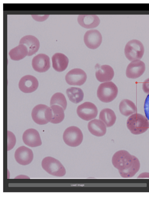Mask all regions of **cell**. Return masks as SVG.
<instances>
[{
  "label": "cell",
  "mask_w": 149,
  "mask_h": 197,
  "mask_svg": "<svg viewBox=\"0 0 149 197\" xmlns=\"http://www.w3.org/2000/svg\"><path fill=\"white\" fill-rule=\"evenodd\" d=\"M83 134L78 127L71 126L67 128L64 131L63 139L67 145L76 147L79 145L83 140Z\"/></svg>",
  "instance_id": "cell-6"
},
{
  "label": "cell",
  "mask_w": 149,
  "mask_h": 197,
  "mask_svg": "<svg viewBox=\"0 0 149 197\" xmlns=\"http://www.w3.org/2000/svg\"><path fill=\"white\" fill-rule=\"evenodd\" d=\"M119 109L120 113L125 116H130L136 113L137 111L135 104L131 100L124 99L120 102Z\"/></svg>",
  "instance_id": "cell-22"
},
{
  "label": "cell",
  "mask_w": 149,
  "mask_h": 197,
  "mask_svg": "<svg viewBox=\"0 0 149 197\" xmlns=\"http://www.w3.org/2000/svg\"><path fill=\"white\" fill-rule=\"evenodd\" d=\"M16 178H29L26 176L24 175H20L19 176H17L16 177Z\"/></svg>",
  "instance_id": "cell-32"
},
{
  "label": "cell",
  "mask_w": 149,
  "mask_h": 197,
  "mask_svg": "<svg viewBox=\"0 0 149 197\" xmlns=\"http://www.w3.org/2000/svg\"><path fill=\"white\" fill-rule=\"evenodd\" d=\"M138 178H149V173L145 172L140 174L138 177Z\"/></svg>",
  "instance_id": "cell-31"
},
{
  "label": "cell",
  "mask_w": 149,
  "mask_h": 197,
  "mask_svg": "<svg viewBox=\"0 0 149 197\" xmlns=\"http://www.w3.org/2000/svg\"><path fill=\"white\" fill-rule=\"evenodd\" d=\"M99 118L107 127H110L115 123L116 117L113 110L109 108H105L100 112Z\"/></svg>",
  "instance_id": "cell-21"
},
{
  "label": "cell",
  "mask_w": 149,
  "mask_h": 197,
  "mask_svg": "<svg viewBox=\"0 0 149 197\" xmlns=\"http://www.w3.org/2000/svg\"><path fill=\"white\" fill-rule=\"evenodd\" d=\"M14 157L17 161L23 165L30 163L33 158V154L31 150L25 146H21L15 151Z\"/></svg>",
  "instance_id": "cell-14"
},
{
  "label": "cell",
  "mask_w": 149,
  "mask_h": 197,
  "mask_svg": "<svg viewBox=\"0 0 149 197\" xmlns=\"http://www.w3.org/2000/svg\"><path fill=\"white\" fill-rule=\"evenodd\" d=\"M16 142L15 137L13 134L9 131L7 132V150L12 149L15 145Z\"/></svg>",
  "instance_id": "cell-27"
},
{
  "label": "cell",
  "mask_w": 149,
  "mask_h": 197,
  "mask_svg": "<svg viewBox=\"0 0 149 197\" xmlns=\"http://www.w3.org/2000/svg\"><path fill=\"white\" fill-rule=\"evenodd\" d=\"M32 65L33 69L36 72H45L48 70L50 67L49 58L45 54H39L33 58Z\"/></svg>",
  "instance_id": "cell-12"
},
{
  "label": "cell",
  "mask_w": 149,
  "mask_h": 197,
  "mask_svg": "<svg viewBox=\"0 0 149 197\" xmlns=\"http://www.w3.org/2000/svg\"><path fill=\"white\" fill-rule=\"evenodd\" d=\"M28 52L26 47L22 44L11 49L9 54L11 59L14 61L21 60L28 56Z\"/></svg>",
  "instance_id": "cell-23"
},
{
  "label": "cell",
  "mask_w": 149,
  "mask_h": 197,
  "mask_svg": "<svg viewBox=\"0 0 149 197\" xmlns=\"http://www.w3.org/2000/svg\"><path fill=\"white\" fill-rule=\"evenodd\" d=\"M112 163L125 178L133 176L139 171L140 163L138 159L127 151L121 150L116 152L112 159Z\"/></svg>",
  "instance_id": "cell-1"
},
{
  "label": "cell",
  "mask_w": 149,
  "mask_h": 197,
  "mask_svg": "<svg viewBox=\"0 0 149 197\" xmlns=\"http://www.w3.org/2000/svg\"><path fill=\"white\" fill-rule=\"evenodd\" d=\"M67 102L64 95L61 93H56L52 96L50 106L57 105L61 107L65 110L67 106Z\"/></svg>",
  "instance_id": "cell-26"
},
{
  "label": "cell",
  "mask_w": 149,
  "mask_h": 197,
  "mask_svg": "<svg viewBox=\"0 0 149 197\" xmlns=\"http://www.w3.org/2000/svg\"><path fill=\"white\" fill-rule=\"evenodd\" d=\"M88 128L91 134L97 136H104L107 131L104 124L101 121L97 119L90 121L88 124Z\"/></svg>",
  "instance_id": "cell-20"
},
{
  "label": "cell",
  "mask_w": 149,
  "mask_h": 197,
  "mask_svg": "<svg viewBox=\"0 0 149 197\" xmlns=\"http://www.w3.org/2000/svg\"><path fill=\"white\" fill-rule=\"evenodd\" d=\"M98 109L93 103L85 102L78 106L77 109V115L82 119L89 121L95 118L98 113Z\"/></svg>",
  "instance_id": "cell-8"
},
{
  "label": "cell",
  "mask_w": 149,
  "mask_h": 197,
  "mask_svg": "<svg viewBox=\"0 0 149 197\" xmlns=\"http://www.w3.org/2000/svg\"><path fill=\"white\" fill-rule=\"evenodd\" d=\"M144 48L139 40L133 39L129 41L126 45L124 53L126 58L130 61L140 60L144 53Z\"/></svg>",
  "instance_id": "cell-4"
},
{
  "label": "cell",
  "mask_w": 149,
  "mask_h": 197,
  "mask_svg": "<svg viewBox=\"0 0 149 197\" xmlns=\"http://www.w3.org/2000/svg\"><path fill=\"white\" fill-rule=\"evenodd\" d=\"M51 119L50 122L57 124L61 122L65 117L64 110L61 106L53 105L50 106Z\"/></svg>",
  "instance_id": "cell-25"
},
{
  "label": "cell",
  "mask_w": 149,
  "mask_h": 197,
  "mask_svg": "<svg viewBox=\"0 0 149 197\" xmlns=\"http://www.w3.org/2000/svg\"><path fill=\"white\" fill-rule=\"evenodd\" d=\"M49 15H45L41 16L36 15H32V18L35 20L39 22H41L46 20L48 17Z\"/></svg>",
  "instance_id": "cell-30"
},
{
  "label": "cell",
  "mask_w": 149,
  "mask_h": 197,
  "mask_svg": "<svg viewBox=\"0 0 149 197\" xmlns=\"http://www.w3.org/2000/svg\"><path fill=\"white\" fill-rule=\"evenodd\" d=\"M96 69L95 77L100 82H103L112 80L114 72L113 68L108 65H105L100 66L98 64L95 66Z\"/></svg>",
  "instance_id": "cell-15"
},
{
  "label": "cell",
  "mask_w": 149,
  "mask_h": 197,
  "mask_svg": "<svg viewBox=\"0 0 149 197\" xmlns=\"http://www.w3.org/2000/svg\"><path fill=\"white\" fill-rule=\"evenodd\" d=\"M22 139L26 145L32 147L40 146L42 143L39 133L33 129L26 130L23 134Z\"/></svg>",
  "instance_id": "cell-16"
},
{
  "label": "cell",
  "mask_w": 149,
  "mask_h": 197,
  "mask_svg": "<svg viewBox=\"0 0 149 197\" xmlns=\"http://www.w3.org/2000/svg\"><path fill=\"white\" fill-rule=\"evenodd\" d=\"M84 40L85 45L88 48L95 49L100 45L102 37L100 33L97 30H90L86 32Z\"/></svg>",
  "instance_id": "cell-11"
},
{
  "label": "cell",
  "mask_w": 149,
  "mask_h": 197,
  "mask_svg": "<svg viewBox=\"0 0 149 197\" xmlns=\"http://www.w3.org/2000/svg\"><path fill=\"white\" fill-rule=\"evenodd\" d=\"M87 76L86 72L79 68H74L68 72L65 76L67 83L70 85L80 86L86 82Z\"/></svg>",
  "instance_id": "cell-9"
},
{
  "label": "cell",
  "mask_w": 149,
  "mask_h": 197,
  "mask_svg": "<svg viewBox=\"0 0 149 197\" xmlns=\"http://www.w3.org/2000/svg\"><path fill=\"white\" fill-rule=\"evenodd\" d=\"M19 44H22L27 47L28 56H31L35 54L40 47V42L38 39L35 36L28 35L23 37L20 39Z\"/></svg>",
  "instance_id": "cell-17"
},
{
  "label": "cell",
  "mask_w": 149,
  "mask_h": 197,
  "mask_svg": "<svg viewBox=\"0 0 149 197\" xmlns=\"http://www.w3.org/2000/svg\"><path fill=\"white\" fill-rule=\"evenodd\" d=\"M144 109L146 117L149 120V94L147 95L145 100Z\"/></svg>",
  "instance_id": "cell-28"
},
{
  "label": "cell",
  "mask_w": 149,
  "mask_h": 197,
  "mask_svg": "<svg viewBox=\"0 0 149 197\" xmlns=\"http://www.w3.org/2000/svg\"><path fill=\"white\" fill-rule=\"evenodd\" d=\"M52 61L53 68L59 72L66 69L69 63L68 58L64 54L60 53H56L53 56Z\"/></svg>",
  "instance_id": "cell-19"
},
{
  "label": "cell",
  "mask_w": 149,
  "mask_h": 197,
  "mask_svg": "<svg viewBox=\"0 0 149 197\" xmlns=\"http://www.w3.org/2000/svg\"><path fill=\"white\" fill-rule=\"evenodd\" d=\"M142 89L144 93L149 94V78L146 79L142 84Z\"/></svg>",
  "instance_id": "cell-29"
},
{
  "label": "cell",
  "mask_w": 149,
  "mask_h": 197,
  "mask_svg": "<svg viewBox=\"0 0 149 197\" xmlns=\"http://www.w3.org/2000/svg\"><path fill=\"white\" fill-rule=\"evenodd\" d=\"M31 116L36 123L40 125L46 124L51 120V108L45 104H38L33 109Z\"/></svg>",
  "instance_id": "cell-7"
},
{
  "label": "cell",
  "mask_w": 149,
  "mask_h": 197,
  "mask_svg": "<svg viewBox=\"0 0 149 197\" xmlns=\"http://www.w3.org/2000/svg\"><path fill=\"white\" fill-rule=\"evenodd\" d=\"M38 86V82L34 76L28 75L22 77L19 83V87L22 92L26 93L33 92L36 90Z\"/></svg>",
  "instance_id": "cell-13"
},
{
  "label": "cell",
  "mask_w": 149,
  "mask_h": 197,
  "mask_svg": "<svg viewBox=\"0 0 149 197\" xmlns=\"http://www.w3.org/2000/svg\"><path fill=\"white\" fill-rule=\"evenodd\" d=\"M118 92L116 86L112 82L109 81L100 85L97 91V95L101 101L108 103L115 99Z\"/></svg>",
  "instance_id": "cell-3"
},
{
  "label": "cell",
  "mask_w": 149,
  "mask_h": 197,
  "mask_svg": "<svg viewBox=\"0 0 149 197\" xmlns=\"http://www.w3.org/2000/svg\"><path fill=\"white\" fill-rule=\"evenodd\" d=\"M126 125L130 132L134 135L142 134L149 128L148 120L146 117L139 113L130 116L127 120Z\"/></svg>",
  "instance_id": "cell-2"
},
{
  "label": "cell",
  "mask_w": 149,
  "mask_h": 197,
  "mask_svg": "<svg viewBox=\"0 0 149 197\" xmlns=\"http://www.w3.org/2000/svg\"><path fill=\"white\" fill-rule=\"evenodd\" d=\"M41 165L43 168L49 174L57 177H62L66 173L65 169L57 159L50 157L43 159Z\"/></svg>",
  "instance_id": "cell-5"
},
{
  "label": "cell",
  "mask_w": 149,
  "mask_h": 197,
  "mask_svg": "<svg viewBox=\"0 0 149 197\" xmlns=\"http://www.w3.org/2000/svg\"><path fill=\"white\" fill-rule=\"evenodd\" d=\"M77 21L81 26L87 29L95 28L100 22L99 18L95 15H79Z\"/></svg>",
  "instance_id": "cell-18"
},
{
  "label": "cell",
  "mask_w": 149,
  "mask_h": 197,
  "mask_svg": "<svg viewBox=\"0 0 149 197\" xmlns=\"http://www.w3.org/2000/svg\"><path fill=\"white\" fill-rule=\"evenodd\" d=\"M146 70L145 63L139 60L132 61L127 65L126 70L127 77L130 79H136L141 77Z\"/></svg>",
  "instance_id": "cell-10"
},
{
  "label": "cell",
  "mask_w": 149,
  "mask_h": 197,
  "mask_svg": "<svg viewBox=\"0 0 149 197\" xmlns=\"http://www.w3.org/2000/svg\"><path fill=\"white\" fill-rule=\"evenodd\" d=\"M66 93L69 100L75 104L82 101L84 95L81 89L75 87H71L68 88L66 90Z\"/></svg>",
  "instance_id": "cell-24"
}]
</instances>
